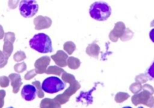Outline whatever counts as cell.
I'll return each instance as SVG.
<instances>
[{
    "instance_id": "cell-27",
    "label": "cell",
    "mask_w": 154,
    "mask_h": 108,
    "mask_svg": "<svg viewBox=\"0 0 154 108\" xmlns=\"http://www.w3.org/2000/svg\"><path fill=\"white\" fill-rule=\"evenodd\" d=\"M38 74L37 72H36L35 70H30L29 72L26 74L25 75V79L26 80H30L31 78H32L34 76H35V75Z\"/></svg>"
},
{
    "instance_id": "cell-10",
    "label": "cell",
    "mask_w": 154,
    "mask_h": 108,
    "mask_svg": "<svg viewBox=\"0 0 154 108\" xmlns=\"http://www.w3.org/2000/svg\"><path fill=\"white\" fill-rule=\"evenodd\" d=\"M69 58V57L68 55V54L63 50L57 51V52L55 55L51 56V58L54 60L55 64L58 67H61V68L67 66V61Z\"/></svg>"
},
{
    "instance_id": "cell-30",
    "label": "cell",
    "mask_w": 154,
    "mask_h": 108,
    "mask_svg": "<svg viewBox=\"0 0 154 108\" xmlns=\"http://www.w3.org/2000/svg\"><path fill=\"white\" fill-rule=\"evenodd\" d=\"M18 4V1H9L8 6L11 9H14Z\"/></svg>"
},
{
    "instance_id": "cell-20",
    "label": "cell",
    "mask_w": 154,
    "mask_h": 108,
    "mask_svg": "<svg viewBox=\"0 0 154 108\" xmlns=\"http://www.w3.org/2000/svg\"><path fill=\"white\" fill-rule=\"evenodd\" d=\"M26 58V54L24 53L23 51H18L17 52L14 54V60L16 62H20V61H24V60Z\"/></svg>"
},
{
    "instance_id": "cell-25",
    "label": "cell",
    "mask_w": 154,
    "mask_h": 108,
    "mask_svg": "<svg viewBox=\"0 0 154 108\" xmlns=\"http://www.w3.org/2000/svg\"><path fill=\"white\" fill-rule=\"evenodd\" d=\"M32 85H34V86L36 87V89H37L38 95L39 98H42V97L44 96V93H43V92L42 91V85L40 84V82L35 81L32 83Z\"/></svg>"
},
{
    "instance_id": "cell-28",
    "label": "cell",
    "mask_w": 154,
    "mask_h": 108,
    "mask_svg": "<svg viewBox=\"0 0 154 108\" xmlns=\"http://www.w3.org/2000/svg\"><path fill=\"white\" fill-rule=\"evenodd\" d=\"M129 97V95L127 94L124 93H120L117 95V98H116V100L117 101H122L125 99V98H127Z\"/></svg>"
},
{
    "instance_id": "cell-24",
    "label": "cell",
    "mask_w": 154,
    "mask_h": 108,
    "mask_svg": "<svg viewBox=\"0 0 154 108\" xmlns=\"http://www.w3.org/2000/svg\"><path fill=\"white\" fill-rule=\"evenodd\" d=\"M9 78L6 77V76H1L0 77V86L2 87H7L9 85Z\"/></svg>"
},
{
    "instance_id": "cell-18",
    "label": "cell",
    "mask_w": 154,
    "mask_h": 108,
    "mask_svg": "<svg viewBox=\"0 0 154 108\" xmlns=\"http://www.w3.org/2000/svg\"><path fill=\"white\" fill-rule=\"evenodd\" d=\"M42 108H60V105L57 103L54 102L53 100L45 99L41 104Z\"/></svg>"
},
{
    "instance_id": "cell-6",
    "label": "cell",
    "mask_w": 154,
    "mask_h": 108,
    "mask_svg": "<svg viewBox=\"0 0 154 108\" xmlns=\"http://www.w3.org/2000/svg\"><path fill=\"white\" fill-rule=\"evenodd\" d=\"M126 29V25L123 22H118L115 24L114 28L110 32L109 38L112 42H117L119 38L123 36L125 30Z\"/></svg>"
},
{
    "instance_id": "cell-17",
    "label": "cell",
    "mask_w": 154,
    "mask_h": 108,
    "mask_svg": "<svg viewBox=\"0 0 154 108\" xmlns=\"http://www.w3.org/2000/svg\"><path fill=\"white\" fill-rule=\"evenodd\" d=\"M63 49H64L65 52H66L68 55H71L73 54V52H75V49H76V46H75V44L73 42L68 41L64 43Z\"/></svg>"
},
{
    "instance_id": "cell-8",
    "label": "cell",
    "mask_w": 154,
    "mask_h": 108,
    "mask_svg": "<svg viewBox=\"0 0 154 108\" xmlns=\"http://www.w3.org/2000/svg\"><path fill=\"white\" fill-rule=\"evenodd\" d=\"M35 25V28L36 30L46 29L51 27L52 24V20L50 17L43 16H38L33 21Z\"/></svg>"
},
{
    "instance_id": "cell-4",
    "label": "cell",
    "mask_w": 154,
    "mask_h": 108,
    "mask_svg": "<svg viewBox=\"0 0 154 108\" xmlns=\"http://www.w3.org/2000/svg\"><path fill=\"white\" fill-rule=\"evenodd\" d=\"M20 13L25 18L32 17L38 10V4L35 1L23 0L20 2Z\"/></svg>"
},
{
    "instance_id": "cell-15",
    "label": "cell",
    "mask_w": 154,
    "mask_h": 108,
    "mask_svg": "<svg viewBox=\"0 0 154 108\" xmlns=\"http://www.w3.org/2000/svg\"><path fill=\"white\" fill-rule=\"evenodd\" d=\"M67 66L72 70H77L81 66V61L75 57H69L67 61Z\"/></svg>"
},
{
    "instance_id": "cell-12",
    "label": "cell",
    "mask_w": 154,
    "mask_h": 108,
    "mask_svg": "<svg viewBox=\"0 0 154 108\" xmlns=\"http://www.w3.org/2000/svg\"><path fill=\"white\" fill-rule=\"evenodd\" d=\"M86 52L90 57L98 58H99V52H100V47L96 43H93L87 46V49H86Z\"/></svg>"
},
{
    "instance_id": "cell-34",
    "label": "cell",
    "mask_w": 154,
    "mask_h": 108,
    "mask_svg": "<svg viewBox=\"0 0 154 108\" xmlns=\"http://www.w3.org/2000/svg\"><path fill=\"white\" fill-rule=\"evenodd\" d=\"M3 105H4V99L0 100V108H2Z\"/></svg>"
},
{
    "instance_id": "cell-31",
    "label": "cell",
    "mask_w": 154,
    "mask_h": 108,
    "mask_svg": "<svg viewBox=\"0 0 154 108\" xmlns=\"http://www.w3.org/2000/svg\"><path fill=\"white\" fill-rule=\"evenodd\" d=\"M5 34V32H4V29H3L2 26L0 25V40H2V39H4Z\"/></svg>"
},
{
    "instance_id": "cell-19",
    "label": "cell",
    "mask_w": 154,
    "mask_h": 108,
    "mask_svg": "<svg viewBox=\"0 0 154 108\" xmlns=\"http://www.w3.org/2000/svg\"><path fill=\"white\" fill-rule=\"evenodd\" d=\"M133 35H134L133 31H131L129 28H126V29L125 30L124 33H123V36L120 37V40H121L122 41H128V40H131V39L133 37Z\"/></svg>"
},
{
    "instance_id": "cell-32",
    "label": "cell",
    "mask_w": 154,
    "mask_h": 108,
    "mask_svg": "<svg viewBox=\"0 0 154 108\" xmlns=\"http://www.w3.org/2000/svg\"><path fill=\"white\" fill-rule=\"evenodd\" d=\"M149 36H150V38L151 40V41L154 43V28L150 31V34H149Z\"/></svg>"
},
{
    "instance_id": "cell-21",
    "label": "cell",
    "mask_w": 154,
    "mask_h": 108,
    "mask_svg": "<svg viewBox=\"0 0 154 108\" xmlns=\"http://www.w3.org/2000/svg\"><path fill=\"white\" fill-rule=\"evenodd\" d=\"M26 70V64L24 62L19 63V64H17L14 66V70L17 73H21L23 72H24Z\"/></svg>"
},
{
    "instance_id": "cell-7",
    "label": "cell",
    "mask_w": 154,
    "mask_h": 108,
    "mask_svg": "<svg viewBox=\"0 0 154 108\" xmlns=\"http://www.w3.org/2000/svg\"><path fill=\"white\" fill-rule=\"evenodd\" d=\"M38 94L37 89L34 85L26 84L23 87L22 90H21V95H22L23 98L26 100V101H32L35 98L36 95Z\"/></svg>"
},
{
    "instance_id": "cell-35",
    "label": "cell",
    "mask_w": 154,
    "mask_h": 108,
    "mask_svg": "<svg viewBox=\"0 0 154 108\" xmlns=\"http://www.w3.org/2000/svg\"><path fill=\"white\" fill-rule=\"evenodd\" d=\"M123 108H132V107H123Z\"/></svg>"
},
{
    "instance_id": "cell-5",
    "label": "cell",
    "mask_w": 154,
    "mask_h": 108,
    "mask_svg": "<svg viewBox=\"0 0 154 108\" xmlns=\"http://www.w3.org/2000/svg\"><path fill=\"white\" fill-rule=\"evenodd\" d=\"M62 78H63V79L64 81L69 82V83L71 84L70 88H69V89L66 91V93H65L64 95H59V96H57V99L60 100V102L63 103V102H65L66 101H67L68 98H69V95H72L73 92H75V90H77L78 88H80V84H79V83H78V82L75 81V77H74L73 75H72L66 72H65L63 74Z\"/></svg>"
},
{
    "instance_id": "cell-29",
    "label": "cell",
    "mask_w": 154,
    "mask_h": 108,
    "mask_svg": "<svg viewBox=\"0 0 154 108\" xmlns=\"http://www.w3.org/2000/svg\"><path fill=\"white\" fill-rule=\"evenodd\" d=\"M148 78V77H147V75H140L137 76L136 77V81H147Z\"/></svg>"
},
{
    "instance_id": "cell-14",
    "label": "cell",
    "mask_w": 154,
    "mask_h": 108,
    "mask_svg": "<svg viewBox=\"0 0 154 108\" xmlns=\"http://www.w3.org/2000/svg\"><path fill=\"white\" fill-rule=\"evenodd\" d=\"M13 49H14L13 43H10V42H4L2 52L7 60H8V58H10V56L11 55L12 52H13Z\"/></svg>"
},
{
    "instance_id": "cell-13",
    "label": "cell",
    "mask_w": 154,
    "mask_h": 108,
    "mask_svg": "<svg viewBox=\"0 0 154 108\" xmlns=\"http://www.w3.org/2000/svg\"><path fill=\"white\" fill-rule=\"evenodd\" d=\"M96 86L94 87L91 90H90L89 92H81L80 94L79 97L77 98V101H86L87 103V104H92L93 102V97H92V93H93V91L96 90Z\"/></svg>"
},
{
    "instance_id": "cell-9",
    "label": "cell",
    "mask_w": 154,
    "mask_h": 108,
    "mask_svg": "<svg viewBox=\"0 0 154 108\" xmlns=\"http://www.w3.org/2000/svg\"><path fill=\"white\" fill-rule=\"evenodd\" d=\"M50 63H51V58L48 56H44L38 58L35 63V68L38 74L46 72Z\"/></svg>"
},
{
    "instance_id": "cell-3",
    "label": "cell",
    "mask_w": 154,
    "mask_h": 108,
    "mask_svg": "<svg viewBox=\"0 0 154 108\" xmlns=\"http://www.w3.org/2000/svg\"><path fill=\"white\" fill-rule=\"evenodd\" d=\"M65 87L66 84L63 80L54 76L45 79L42 84V90L50 94L57 93L60 91L63 90Z\"/></svg>"
},
{
    "instance_id": "cell-23",
    "label": "cell",
    "mask_w": 154,
    "mask_h": 108,
    "mask_svg": "<svg viewBox=\"0 0 154 108\" xmlns=\"http://www.w3.org/2000/svg\"><path fill=\"white\" fill-rule=\"evenodd\" d=\"M147 75L150 80H152L154 81V60L153 64H151V66H150V67H149L148 70H147Z\"/></svg>"
},
{
    "instance_id": "cell-22",
    "label": "cell",
    "mask_w": 154,
    "mask_h": 108,
    "mask_svg": "<svg viewBox=\"0 0 154 108\" xmlns=\"http://www.w3.org/2000/svg\"><path fill=\"white\" fill-rule=\"evenodd\" d=\"M15 41V34L13 32H7L5 33L4 37V42H10L14 43Z\"/></svg>"
},
{
    "instance_id": "cell-2",
    "label": "cell",
    "mask_w": 154,
    "mask_h": 108,
    "mask_svg": "<svg viewBox=\"0 0 154 108\" xmlns=\"http://www.w3.org/2000/svg\"><path fill=\"white\" fill-rule=\"evenodd\" d=\"M90 16L97 21H105L111 14V8L105 1H96L91 4L89 10Z\"/></svg>"
},
{
    "instance_id": "cell-37",
    "label": "cell",
    "mask_w": 154,
    "mask_h": 108,
    "mask_svg": "<svg viewBox=\"0 0 154 108\" xmlns=\"http://www.w3.org/2000/svg\"><path fill=\"white\" fill-rule=\"evenodd\" d=\"M8 108H14V107H8Z\"/></svg>"
},
{
    "instance_id": "cell-1",
    "label": "cell",
    "mask_w": 154,
    "mask_h": 108,
    "mask_svg": "<svg viewBox=\"0 0 154 108\" xmlns=\"http://www.w3.org/2000/svg\"><path fill=\"white\" fill-rule=\"evenodd\" d=\"M29 46L39 53H51L53 52L52 41L50 37L43 33H39L33 36L29 40Z\"/></svg>"
},
{
    "instance_id": "cell-36",
    "label": "cell",
    "mask_w": 154,
    "mask_h": 108,
    "mask_svg": "<svg viewBox=\"0 0 154 108\" xmlns=\"http://www.w3.org/2000/svg\"><path fill=\"white\" fill-rule=\"evenodd\" d=\"M138 108H144L143 107H138Z\"/></svg>"
},
{
    "instance_id": "cell-26",
    "label": "cell",
    "mask_w": 154,
    "mask_h": 108,
    "mask_svg": "<svg viewBox=\"0 0 154 108\" xmlns=\"http://www.w3.org/2000/svg\"><path fill=\"white\" fill-rule=\"evenodd\" d=\"M7 63H8V60L5 58L3 52H2V51H0V69L5 67Z\"/></svg>"
},
{
    "instance_id": "cell-33",
    "label": "cell",
    "mask_w": 154,
    "mask_h": 108,
    "mask_svg": "<svg viewBox=\"0 0 154 108\" xmlns=\"http://www.w3.org/2000/svg\"><path fill=\"white\" fill-rule=\"evenodd\" d=\"M5 96V92L4 90H0V100L4 99Z\"/></svg>"
},
{
    "instance_id": "cell-16",
    "label": "cell",
    "mask_w": 154,
    "mask_h": 108,
    "mask_svg": "<svg viewBox=\"0 0 154 108\" xmlns=\"http://www.w3.org/2000/svg\"><path fill=\"white\" fill-rule=\"evenodd\" d=\"M64 72L65 71L61 67H58V66H51V67H48L45 73H47V74H54L57 75H60L63 74Z\"/></svg>"
},
{
    "instance_id": "cell-11",
    "label": "cell",
    "mask_w": 154,
    "mask_h": 108,
    "mask_svg": "<svg viewBox=\"0 0 154 108\" xmlns=\"http://www.w3.org/2000/svg\"><path fill=\"white\" fill-rule=\"evenodd\" d=\"M8 78L11 81V86L13 87L14 93H17L19 91L20 87L21 84H22L20 75L19 74L14 73V74H11Z\"/></svg>"
}]
</instances>
